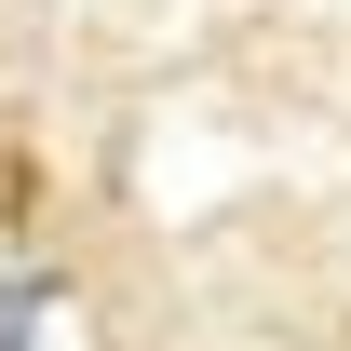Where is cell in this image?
<instances>
[{
    "instance_id": "6da1fadb",
    "label": "cell",
    "mask_w": 351,
    "mask_h": 351,
    "mask_svg": "<svg viewBox=\"0 0 351 351\" xmlns=\"http://www.w3.org/2000/svg\"><path fill=\"white\" fill-rule=\"evenodd\" d=\"M27 324H41V284H0V351H27Z\"/></svg>"
}]
</instances>
